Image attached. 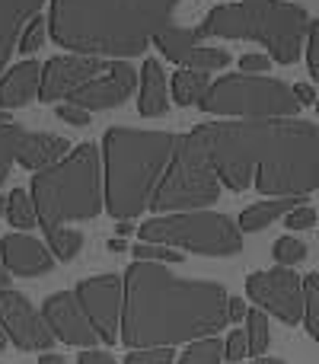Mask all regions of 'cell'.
I'll list each match as a JSON object with an SVG mask.
<instances>
[{
	"label": "cell",
	"instance_id": "6da1fadb",
	"mask_svg": "<svg viewBox=\"0 0 319 364\" xmlns=\"http://www.w3.org/2000/svg\"><path fill=\"white\" fill-rule=\"evenodd\" d=\"M217 179L230 192L310 195L319 186V128L301 119L205 122L192 128Z\"/></svg>",
	"mask_w": 319,
	"mask_h": 364
},
{
	"label": "cell",
	"instance_id": "7a4b0ae2",
	"mask_svg": "<svg viewBox=\"0 0 319 364\" xmlns=\"http://www.w3.org/2000/svg\"><path fill=\"white\" fill-rule=\"evenodd\" d=\"M227 304L224 284L179 278L160 262H134L125 269L121 342L128 348H173L211 339L230 323Z\"/></svg>",
	"mask_w": 319,
	"mask_h": 364
},
{
	"label": "cell",
	"instance_id": "3957f363",
	"mask_svg": "<svg viewBox=\"0 0 319 364\" xmlns=\"http://www.w3.org/2000/svg\"><path fill=\"white\" fill-rule=\"evenodd\" d=\"M182 0H51L48 36L74 55L134 58L166 26Z\"/></svg>",
	"mask_w": 319,
	"mask_h": 364
},
{
	"label": "cell",
	"instance_id": "277c9868",
	"mask_svg": "<svg viewBox=\"0 0 319 364\" xmlns=\"http://www.w3.org/2000/svg\"><path fill=\"white\" fill-rule=\"evenodd\" d=\"M179 134L109 128L102 134V192L115 220H131L151 208Z\"/></svg>",
	"mask_w": 319,
	"mask_h": 364
},
{
	"label": "cell",
	"instance_id": "5b68a950",
	"mask_svg": "<svg viewBox=\"0 0 319 364\" xmlns=\"http://www.w3.org/2000/svg\"><path fill=\"white\" fill-rule=\"evenodd\" d=\"M99 157V147L87 141V144H77L61 164L32 176L29 195L36 201L42 230L64 227L67 220H93L106 208Z\"/></svg>",
	"mask_w": 319,
	"mask_h": 364
},
{
	"label": "cell",
	"instance_id": "8992f818",
	"mask_svg": "<svg viewBox=\"0 0 319 364\" xmlns=\"http://www.w3.org/2000/svg\"><path fill=\"white\" fill-rule=\"evenodd\" d=\"M310 32V16L301 4L284 0H246V4L214 6L198 26L201 38H252L269 48L278 64H294L301 58L303 36Z\"/></svg>",
	"mask_w": 319,
	"mask_h": 364
},
{
	"label": "cell",
	"instance_id": "52a82bcc",
	"mask_svg": "<svg viewBox=\"0 0 319 364\" xmlns=\"http://www.w3.org/2000/svg\"><path fill=\"white\" fill-rule=\"evenodd\" d=\"M220 186L205 147L195 141V134H179L173 160L163 173L151 208L157 214H179V211H205L207 205L220 198Z\"/></svg>",
	"mask_w": 319,
	"mask_h": 364
},
{
	"label": "cell",
	"instance_id": "ba28073f",
	"mask_svg": "<svg viewBox=\"0 0 319 364\" xmlns=\"http://www.w3.org/2000/svg\"><path fill=\"white\" fill-rule=\"evenodd\" d=\"M198 106L207 115H237V119H294L301 112L294 87L262 74L217 77Z\"/></svg>",
	"mask_w": 319,
	"mask_h": 364
},
{
	"label": "cell",
	"instance_id": "9c48e42d",
	"mask_svg": "<svg viewBox=\"0 0 319 364\" xmlns=\"http://www.w3.org/2000/svg\"><path fill=\"white\" fill-rule=\"evenodd\" d=\"M141 243L179 246L198 256H237L243 250L239 224L217 211H179L157 214L141 224Z\"/></svg>",
	"mask_w": 319,
	"mask_h": 364
},
{
	"label": "cell",
	"instance_id": "30bf717a",
	"mask_svg": "<svg viewBox=\"0 0 319 364\" xmlns=\"http://www.w3.org/2000/svg\"><path fill=\"white\" fill-rule=\"evenodd\" d=\"M246 297L259 310H269L271 316H278L288 326L303 323L307 297H303V278L294 269L275 265L269 272H252L246 278Z\"/></svg>",
	"mask_w": 319,
	"mask_h": 364
},
{
	"label": "cell",
	"instance_id": "8fae6325",
	"mask_svg": "<svg viewBox=\"0 0 319 364\" xmlns=\"http://www.w3.org/2000/svg\"><path fill=\"white\" fill-rule=\"evenodd\" d=\"M77 301L90 316L93 329L106 346L121 339V314H125V278L119 275H93L77 284Z\"/></svg>",
	"mask_w": 319,
	"mask_h": 364
},
{
	"label": "cell",
	"instance_id": "7c38bea8",
	"mask_svg": "<svg viewBox=\"0 0 319 364\" xmlns=\"http://www.w3.org/2000/svg\"><path fill=\"white\" fill-rule=\"evenodd\" d=\"M0 326L6 329L13 346L23 348V352L45 355L55 346V333L48 329L45 316L19 291H0Z\"/></svg>",
	"mask_w": 319,
	"mask_h": 364
},
{
	"label": "cell",
	"instance_id": "4fadbf2b",
	"mask_svg": "<svg viewBox=\"0 0 319 364\" xmlns=\"http://www.w3.org/2000/svg\"><path fill=\"white\" fill-rule=\"evenodd\" d=\"M109 64L102 58L93 55H55L51 61H45L42 68V90H38V100L42 102H61L70 93L90 83L93 77L106 74Z\"/></svg>",
	"mask_w": 319,
	"mask_h": 364
},
{
	"label": "cell",
	"instance_id": "5bb4252c",
	"mask_svg": "<svg viewBox=\"0 0 319 364\" xmlns=\"http://www.w3.org/2000/svg\"><path fill=\"white\" fill-rule=\"evenodd\" d=\"M42 316L48 323V329L55 333V339H61L64 346H77L87 352V348H96L102 342L93 323H90V316L83 314L77 294H70V291H58V294L45 297Z\"/></svg>",
	"mask_w": 319,
	"mask_h": 364
},
{
	"label": "cell",
	"instance_id": "9a60e30c",
	"mask_svg": "<svg viewBox=\"0 0 319 364\" xmlns=\"http://www.w3.org/2000/svg\"><path fill=\"white\" fill-rule=\"evenodd\" d=\"M138 87V70L128 61H109L106 74L93 77L90 83H83L77 93H70L64 102H74V106L87 109V112H106L115 109L128 100Z\"/></svg>",
	"mask_w": 319,
	"mask_h": 364
},
{
	"label": "cell",
	"instance_id": "2e32d148",
	"mask_svg": "<svg viewBox=\"0 0 319 364\" xmlns=\"http://www.w3.org/2000/svg\"><path fill=\"white\" fill-rule=\"evenodd\" d=\"M0 256H4V269L19 278H42L55 269V256L48 246L26 233H6L0 240Z\"/></svg>",
	"mask_w": 319,
	"mask_h": 364
},
{
	"label": "cell",
	"instance_id": "e0dca14e",
	"mask_svg": "<svg viewBox=\"0 0 319 364\" xmlns=\"http://www.w3.org/2000/svg\"><path fill=\"white\" fill-rule=\"evenodd\" d=\"M45 0H0V70L6 68L13 55V45H19L26 26L38 16Z\"/></svg>",
	"mask_w": 319,
	"mask_h": 364
},
{
	"label": "cell",
	"instance_id": "ac0fdd59",
	"mask_svg": "<svg viewBox=\"0 0 319 364\" xmlns=\"http://www.w3.org/2000/svg\"><path fill=\"white\" fill-rule=\"evenodd\" d=\"M42 90V68L38 61H23L13 64L0 80V109H23Z\"/></svg>",
	"mask_w": 319,
	"mask_h": 364
},
{
	"label": "cell",
	"instance_id": "d6986e66",
	"mask_svg": "<svg viewBox=\"0 0 319 364\" xmlns=\"http://www.w3.org/2000/svg\"><path fill=\"white\" fill-rule=\"evenodd\" d=\"M70 154V141L61 134H48V132H32L26 141V151L19 157V166L26 170H48V166L61 164Z\"/></svg>",
	"mask_w": 319,
	"mask_h": 364
},
{
	"label": "cell",
	"instance_id": "ffe728a7",
	"mask_svg": "<svg viewBox=\"0 0 319 364\" xmlns=\"http://www.w3.org/2000/svg\"><path fill=\"white\" fill-rule=\"evenodd\" d=\"M310 195H288V198H265V201H256L243 211V218L237 220L239 230L246 233H256V230H265L269 224H275L278 218H288L294 208L307 205Z\"/></svg>",
	"mask_w": 319,
	"mask_h": 364
},
{
	"label": "cell",
	"instance_id": "44dd1931",
	"mask_svg": "<svg viewBox=\"0 0 319 364\" xmlns=\"http://www.w3.org/2000/svg\"><path fill=\"white\" fill-rule=\"evenodd\" d=\"M169 106L166 100V74H163L160 61L147 58L144 68H141V96H138V112L153 119V115H163Z\"/></svg>",
	"mask_w": 319,
	"mask_h": 364
},
{
	"label": "cell",
	"instance_id": "7402d4cb",
	"mask_svg": "<svg viewBox=\"0 0 319 364\" xmlns=\"http://www.w3.org/2000/svg\"><path fill=\"white\" fill-rule=\"evenodd\" d=\"M29 134H32L29 128L16 125L13 119H6V115L0 112V186H4L6 176H10V166L19 164Z\"/></svg>",
	"mask_w": 319,
	"mask_h": 364
},
{
	"label": "cell",
	"instance_id": "603a6c76",
	"mask_svg": "<svg viewBox=\"0 0 319 364\" xmlns=\"http://www.w3.org/2000/svg\"><path fill=\"white\" fill-rule=\"evenodd\" d=\"M198 29H185V26H166L163 32H157L153 45L169 58V61L182 64L195 48H198Z\"/></svg>",
	"mask_w": 319,
	"mask_h": 364
},
{
	"label": "cell",
	"instance_id": "cb8c5ba5",
	"mask_svg": "<svg viewBox=\"0 0 319 364\" xmlns=\"http://www.w3.org/2000/svg\"><path fill=\"white\" fill-rule=\"evenodd\" d=\"M207 87H211V80L201 70H175L173 74V100L179 106H198L205 100Z\"/></svg>",
	"mask_w": 319,
	"mask_h": 364
},
{
	"label": "cell",
	"instance_id": "d4e9b609",
	"mask_svg": "<svg viewBox=\"0 0 319 364\" xmlns=\"http://www.w3.org/2000/svg\"><path fill=\"white\" fill-rule=\"evenodd\" d=\"M6 220H10L13 227H19V230H29V227L38 224L36 201H32V195L26 192V188H13V192L6 195Z\"/></svg>",
	"mask_w": 319,
	"mask_h": 364
},
{
	"label": "cell",
	"instance_id": "484cf974",
	"mask_svg": "<svg viewBox=\"0 0 319 364\" xmlns=\"http://www.w3.org/2000/svg\"><path fill=\"white\" fill-rule=\"evenodd\" d=\"M48 233V250L55 259H61V262H70V259H77V252L83 250V233L74 230V227H55V230H45Z\"/></svg>",
	"mask_w": 319,
	"mask_h": 364
},
{
	"label": "cell",
	"instance_id": "4316f807",
	"mask_svg": "<svg viewBox=\"0 0 319 364\" xmlns=\"http://www.w3.org/2000/svg\"><path fill=\"white\" fill-rule=\"evenodd\" d=\"M246 342H249L252 358H262V355L269 352L271 329H269V316H265V310H249V314H246Z\"/></svg>",
	"mask_w": 319,
	"mask_h": 364
},
{
	"label": "cell",
	"instance_id": "83f0119b",
	"mask_svg": "<svg viewBox=\"0 0 319 364\" xmlns=\"http://www.w3.org/2000/svg\"><path fill=\"white\" fill-rule=\"evenodd\" d=\"M230 64V51L227 48H207V45H198L192 55L182 61L185 70H201V74H211V70H220Z\"/></svg>",
	"mask_w": 319,
	"mask_h": 364
},
{
	"label": "cell",
	"instance_id": "f1b7e54d",
	"mask_svg": "<svg viewBox=\"0 0 319 364\" xmlns=\"http://www.w3.org/2000/svg\"><path fill=\"white\" fill-rule=\"evenodd\" d=\"M224 361V342L220 339H198L188 342V348L182 352L179 364H220Z\"/></svg>",
	"mask_w": 319,
	"mask_h": 364
},
{
	"label": "cell",
	"instance_id": "f546056e",
	"mask_svg": "<svg viewBox=\"0 0 319 364\" xmlns=\"http://www.w3.org/2000/svg\"><path fill=\"white\" fill-rule=\"evenodd\" d=\"M131 252L138 262H160V265H179L185 259L179 250H169V246H160V243H138L131 246Z\"/></svg>",
	"mask_w": 319,
	"mask_h": 364
},
{
	"label": "cell",
	"instance_id": "4dcf8cb0",
	"mask_svg": "<svg viewBox=\"0 0 319 364\" xmlns=\"http://www.w3.org/2000/svg\"><path fill=\"white\" fill-rule=\"evenodd\" d=\"M303 297H307L303 323H307L310 336L319 342V275H307V278H303Z\"/></svg>",
	"mask_w": 319,
	"mask_h": 364
},
{
	"label": "cell",
	"instance_id": "1f68e13d",
	"mask_svg": "<svg viewBox=\"0 0 319 364\" xmlns=\"http://www.w3.org/2000/svg\"><path fill=\"white\" fill-rule=\"evenodd\" d=\"M275 262L284 265V269H294V265H301L303 259H307V243H301L297 237H281L275 240Z\"/></svg>",
	"mask_w": 319,
	"mask_h": 364
},
{
	"label": "cell",
	"instance_id": "d6a6232c",
	"mask_svg": "<svg viewBox=\"0 0 319 364\" xmlns=\"http://www.w3.org/2000/svg\"><path fill=\"white\" fill-rule=\"evenodd\" d=\"M45 36H48V23H45V16H36L29 26H26V32H23L16 48L23 51V55H36V51L45 45Z\"/></svg>",
	"mask_w": 319,
	"mask_h": 364
},
{
	"label": "cell",
	"instance_id": "836d02e7",
	"mask_svg": "<svg viewBox=\"0 0 319 364\" xmlns=\"http://www.w3.org/2000/svg\"><path fill=\"white\" fill-rule=\"evenodd\" d=\"M175 352L169 346H160V348H141V352H131L125 358V364H173Z\"/></svg>",
	"mask_w": 319,
	"mask_h": 364
},
{
	"label": "cell",
	"instance_id": "e575fe53",
	"mask_svg": "<svg viewBox=\"0 0 319 364\" xmlns=\"http://www.w3.org/2000/svg\"><path fill=\"white\" fill-rule=\"evenodd\" d=\"M55 115H58L61 122H67V125H74V128H87L90 122H93V112H87V109L74 106V102H61Z\"/></svg>",
	"mask_w": 319,
	"mask_h": 364
},
{
	"label": "cell",
	"instance_id": "d590c367",
	"mask_svg": "<svg viewBox=\"0 0 319 364\" xmlns=\"http://www.w3.org/2000/svg\"><path fill=\"white\" fill-rule=\"evenodd\" d=\"M319 220V214L313 211L310 205H301V208H294V211L284 218V224H288V230H310Z\"/></svg>",
	"mask_w": 319,
	"mask_h": 364
},
{
	"label": "cell",
	"instance_id": "8d00e7d4",
	"mask_svg": "<svg viewBox=\"0 0 319 364\" xmlns=\"http://www.w3.org/2000/svg\"><path fill=\"white\" fill-rule=\"evenodd\" d=\"M243 355H249V342H246L243 329H237V333H230V339L224 342V358L227 361H243Z\"/></svg>",
	"mask_w": 319,
	"mask_h": 364
},
{
	"label": "cell",
	"instance_id": "74e56055",
	"mask_svg": "<svg viewBox=\"0 0 319 364\" xmlns=\"http://www.w3.org/2000/svg\"><path fill=\"white\" fill-rule=\"evenodd\" d=\"M307 68H310V77L319 83V23H310V32H307Z\"/></svg>",
	"mask_w": 319,
	"mask_h": 364
},
{
	"label": "cell",
	"instance_id": "f35d334b",
	"mask_svg": "<svg viewBox=\"0 0 319 364\" xmlns=\"http://www.w3.org/2000/svg\"><path fill=\"white\" fill-rule=\"evenodd\" d=\"M239 74H265L271 68V58L269 55H243L239 58Z\"/></svg>",
	"mask_w": 319,
	"mask_h": 364
},
{
	"label": "cell",
	"instance_id": "ab89813d",
	"mask_svg": "<svg viewBox=\"0 0 319 364\" xmlns=\"http://www.w3.org/2000/svg\"><path fill=\"white\" fill-rule=\"evenodd\" d=\"M77 364H119L109 352H99V348H87V352L77 355Z\"/></svg>",
	"mask_w": 319,
	"mask_h": 364
},
{
	"label": "cell",
	"instance_id": "60d3db41",
	"mask_svg": "<svg viewBox=\"0 0 319 364\" xmlns=\"http://www.w3.org/2000/svg\"><path fill=\"white\" fill-rule=\"evenodd\" d=\"M294 96H297L301 106H316V93H313L310 83H294Z\"/></svg>",
	"mask_w": 319,
	"mask_h": 364
},
{
	"label": "cell",
	"instance_id": "b9f144b4",
	"mask_svg": "<svg viewBox=\"0 0 319 364\" xmlns=\"http://www.w3.org/2000/svg\"><path fill=\"white\" fill-rule=\"evenodd\" d=\"M227 314H230V323H243V316L249 314V310H246V304H243V297H230Z\"/></svg>",
	"mask_w": 319,
	"mask_h": 364
},
{
	"label": "cell",
	"instance_id": "7bdbcfd3",
	"mask_svg": "<svg viewBox=\"0 0 319 364\" xmlns=\"http://www.w3.org/2000/svg\"><path fill=\"white\" fill-rule=\"evenodd\" d=\"M106 250H109V252H125V250H128V243H125L121 237H112V240L106 243Z\"/></svg>",
	"mask_w": 319,
	"mask_h": 364
},
{
	"label": "cell",
	"instance_id": "ee69618b",
	"mask_svg": "<svg viewBox=\"0 0 319 364\" xmlns=\"http://www.w3.org/2000/svg\"><path fill=\"white\" fill-rule=\"evenodd\" d=\"M38 364H64V355H51V352H45V355H38Z\"/></svg>",
	"mask_w": 319,
	"mask_h": 364
},
{
	"label": "cell",
	"instance_id": "f6af8a7d",
	"mask_svg": "<svg viewBox=\"0 0 319 364\" xmlns=\"http://www.w3.org/2000/svg\"><path fill=\"white\" fill-rule=\"evenodd\" d=\"M6 284H10V272L0 265V291H6Z\"/></svg>",
	"mask_w": 319,
	"mask_h": 364
},
{
	"label": "cell",
	"instance_id": "bcb514c9",
	"mask_svg": "<svg viewBox=\"0 0 319 364\" xmlns=\"http://www.w3.org/2000/svg\"><path fill=\"white\" fill-rule=\"evenodd\" d=\"M119 233H121V237H125V233H131V220H121V224H119Z\"/></svg>",
	"mask_w": 319,
	"mask_h": 364
},
{
	"label": "cell",
	"instance_id": "7dc6e473",
	"mask_svg": "<svg viewBox=\"0 0 319 364\" xmlns=\"http://www.w3.org/2000/svg\"><path fill=\"white\" fill-rule=\"evenodd\" d=\"M252 364H284V361L281 358H256Z\"/></svg>",
	"mask_w": 319,
	"mask_h": 364
},
{
	"label": "cell",
	"instance_id": "c3c4849f",
	"mask_svg": "<svg viewBox=\"0 0 319 364\" xmlns=\"http://www.w3.org/2000/svg\"><path fill=\"white\" fill-rule=\"evenodd\" d=\"M6 339H10V336H6V329L0 326V352H4V346H6Z\"/></svg>",
	"mask_w": 319,
	"mask_h": 364
},
{
	"label": "cell",
	"instance_id": "681fc988",
	"mask_svg": "<svg viewBox=\"0 0 319 364\" xmlns=\"http://www.w3.org/2000/svg\"><path fill=\"white\" fill-rule=\"evenodd\" d=\"M0 214H6V195H0Z\"/></svg>",
	"mask_w": 319,
	"mask_h": 364
},
{
	"label": "cell",
	"instance_id": "f907efd6",
	"mask_svg": "<svg viewBox=\"0 0 319 364\" xmlns=\"http://www.w3.org/2000/svg\"><path fill=\"white\" fill-rule=\"evenodd\" d=\"M230 4H246V0H230Z\"/></svg>",
	"mask_w": 319,
	"mask_h": 364
},
{
	"label": "cell",
	"instance_id": "816d5d0a",
	"mask_svg": "<svg viewBox=\"0 0 319 364\" xmlns=\"http://www.w3.org/2000/svg\"><path fill=\"white\" fill-rule=\"evenodd\" d=\"M316 115H319V100H316Z\"/></svg>",
	"mask_w": 319,
	"mask_h": 364
}]
</instances>
